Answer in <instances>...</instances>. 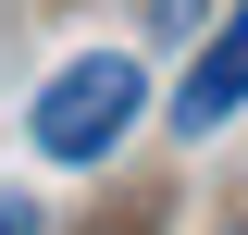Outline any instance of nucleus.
Returning a JSON list of instances; mask_svg holds the SVG:
<instances>
[{
  "instance_id": "obj_3",
  "label": "nucleus",
  "mask_w": 248,
  "mask_h": 235,
  "mask_svg": "<svg viewBox=\"0 0 248 235\" xmlns=\"http://www.w3.org/2000/svg\"><path fill=\"white\" fill-rule=\"evenodd\" d=\"M0 235H37V210H25V198H0Z\"/></svg>"
},
{
  "instance_id": "obj_2",
  "label": "nucleus",
  "mask_w": 248,
  "mask_h": 235,
  "mask_svg": "<svg viewBox=\"0 0 248 235\" xmlns=\"http://www.w3.org/2000/svg\"><path fill=\"white\" fill-rule=\"evenodd\" d=\"M236 112H248V13H223L211 50L186 62V87H174V136H223Z\"/></svg>"
},
{
  "instance_id": "obj_1",
  "label": "nucleus",
  "mask_w": 248,
  "mask_h": 235,
  "mask_svg": "<svg viewBox=\"0 0 248 235\" xmlns=\"http://www.w3.org/2000/svg\"><path fill=\"white\" fill-rule=\"evenodd\" d=\"M124 124H137V62L124 50H87L37 87V161H112Z\"/></svg>"
}]
</instances>
